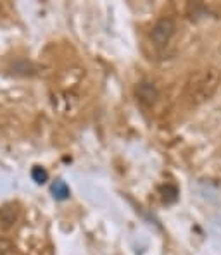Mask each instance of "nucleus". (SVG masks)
Wrapping results in <instances>:
<instances>
[{"label":"nucleus","mask_w":221,"mask_h":255,"mask_svg":"<svg viewBox=\"0 0 221 255\" xmlns=\"http://www.w3.org/2000/svg\"><path fill=\"white\" fill-rule=\"evenodd\" d=\"M221 83V73L216 67H208V69H201L194 73L189 78L183 90V102L189 107L202 106L204 102L213 99L218 86Z\"/></svg>","instance_id":"nucleus-1"},{"label":"nucleus","mask_w":221,"mask_h":255,"mask_svg":"<svg viewBox=\"0 0 221 255\" xmlns=\"http://www.w3.org/2000/svg\"><path fill=\"white\" fill-rule=\"evenodd\" d=\"M177 33V22L171 17H163L152 26V31H151V40L154 42L157 47H164L173 35Z\"/></svg>","instance_id":"nucleus-2"},{"label":"nucleus","mask_w":221,"mask_h":255,"mask_svg":"<svg viewBox=\"0 0 221 255\" xmlns=\"http://www.w3.org/2000/svg\"><path fill=\"white\" fill-rule=\"evenodd\" d=\"M135 95H137V99L147 107L154 106L157 102V99H159V92H157L156 85L151 83V81H142V83H138L137 88H135Z\"/></svg>","instance_id":"nucleus-3"},{"label":"nucleus","mask_w":221,"mask_h":255,"mask_svg":"<svg viewBox=\"0 0 221 255\" xmlns=\"http://www.w3.org/2000/svg\"><path fill=\"white\" fill-rule=\"evenodd\" d=\"M17 217H19V209L16 204H5L0 207V226L3 230H9L16 224Z\"/></svg>","instance_id":"nucleus-4"},{"label":"nucleus","mask_w":221,"mask_h":255,"mask_svg":"<svg viewBox=\"0 0 221 255\" xmlns=\"http://www.w3.org/2000/svg\"><path fill=\"white\" fill-rule=\"evenodd\" d=\"M178 188L175 185H166L161 188V200L163 204L170 205V204H175L178 200Z\"/></svg>","instance_id":"nucleus-5"},{"label":"nucleus","mask_w":221,"mask_h":255,"mask_svg":"<svg viewBox=\"0 0 221 255\" xmlns=\"http://www.w3.org/2000/svg\"><path fill=\"white\" fill-rule=\"evenodd\" d=\"M50 191H52V195H54L55 200H66V198L69 197V188H67V185L64 181H61V179L52 183Z\"/></svg>","instance_id":"nucleus-6"},{"label":"nucleus","mask_w":221,"mask_h":255,"mask_svg":"<svg viewBox=\"0 0 221 255\" xmlns=\"http://www.w3.org/2000/svg\"><path fill=\"white\" fill-rule=\"evenodd\" d=\"M31 178H33V181H35V183H38V185H43V183L48 179V174H47V171H45L43 167L35 166L31 169Z\"/></svg>","instance_id":"nucleus-7"},{"label":"nucleus","mask_w":221,"mask_h":255,"mask_svg":"<svg viewBox=\"0 0 221 255\" xmlns=\"http://www.w3.org/2000/svg\"><path fill=\"white\" fill-rule=\"evenodd\" d=\"M14 245L5 238H0V255H12Z\"/></svg>","instance_id":"nucleus-8"}]
</instances>
